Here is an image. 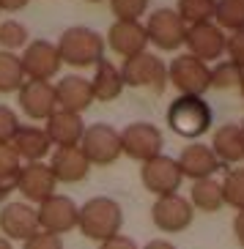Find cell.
I'll return each instance as SVG.
<instances>
[{"label":"cell","mask_w":244,"mask_h":249,"mask_svg":"<svg viewBox=\"0 0 244 249\" xmlns=\"http://www.w3.org/2000/svg\"><path fill=\"white\" fill-rule=\"evenodd\" d=\"M91 3H102V0H91Z\"/></svg>","instance_id":"obj_43"},{"label":"cell","mask_w":244,"mask_h":249,"mask_svg":"<svg viewBox=\"0 0 244 249\" xmlns=\"http://www.w3.org/2000/svg\"><path fill=\"white\" fill-rule=\"evenodd\" d=\"M140 178H143V186H146L148 192H154L156 197L178 195V186H181V181H184L176 159H170V156H165V154L143 161Z\"/></svg>","instance_id":"obj_9"},{"label":"cell","mask_w":244,"mask_h":249,"mask_svg":"<svg viewBox=\"0 0 244 249\" xmlns=\"http://www.w3.org/2000/svg\"><path fill=\"white\" fill-rule=\"evenodd\" d=\"M225 33L217 28L214 22H200V25H189L184 33V44L189 50V55L198 60H217L225 52Z\"/></svg>","instance_id":"obj_13"},{"label":"cell","mask_w":244,"mask_h":249,"mask_svg":"<svg viewBox=\"0 0 244 249\" xmlns=\"http://www.w3.org/2000/svg\"><path fill=\"white\" fill-rule=\"evenodd\" d=\"M80 151L91 164H113L121 156V134L107 124L85 126L80 140Z\"/></svg>","instance_id":"obj_6"},{"label":"cell","mask_w":244,"mask_h":249,"mask_svg":"<svg viewBox=\"0 0 244 249\" xmlns=\"http://www.w3.org/2000/svg\"><path fill=\"white\" fill-rule=\"evenodd\" d=\"M214 8H217V0H178L176 14L189 28V25L211 22L214 19Z\"/></svg>","instance_id":"obj_27"},{"label":"cell","mask_w":244,"mask_h":249,"mask_svg":"<svg viewBox=\"0 0 244 249\" xmlns=\"http://www.w3.org/2000/svg\"><path fill=\"white\" fill-rule=\"evenodd\" d=\"M168 126L187 140H195L208 132L211 126V107L203 96H178L168 110Z\"/></svg>","instance_id":"obj_3"},{"label":"cell","mask_w":244,"mask_h":249,"mask_svg":"<svg viewBox=\"0 0 244 249\" xmlns=\"http://www.w3.org/2000/svg\"><path fill=\"white\" fill-rule=\"evenodd\" d=\"M55 99H58V110L66 112H85L94 102V93H91V82L85 77H77V74H69L55 85Z\"/></svg>","instance_id":"obj_20"},{"label":"cell","mask_w":244,"mask_h":249,"mask_svg":"<svg viewBox=\"0 0 244 249\" xmlns=\"http://www.w3.org/2000/svg\"><path fill=\"white\" fill-rule=\"evenodd\" d=\"M220 186H222V203L236 208V211H244V167L230 170Z\"/></svg>","instance_id":"obj_29"},{"label":"cell","mask_w":244,"mask_h":249,"mask_svg":"<svg viewBox=\"0 0 244 249\" xmlns=\"http://www.w3.org/2000/svg\"><path fill=\"white\" fill-rule=\"evenodd\" d=\"M178 170L184 178H192V181H200V178H211L220 170V159L214 156V151L203 142H192L181 151V156L176 159Z\"/></svg>","instance_id":"obj_17"},{"label":"cell","mask_w":244,"mask_h":249,"mask_svg":"<svg viewBox=\"0 0 244 249\" xmlns=\"http://www.w3.org/2000/svg\"><path fill=\"white\" fill-rule=\"evenodd\" d=\"M189 205L198 208L203 213H214L220 211L222 205V186L214 181V178H200V181H192V189H189Z\"/></svg>","instance_id":"obj_25"},{"label":"cell","mask_w":244,"mask_h":249,"mask_svg":"<svg viewBox=\"0 0 244 249\" xmlns=\"http://www.w3.org/2000/svg\"><path fill=\"white\" fill-rule=\"evenodd\" d=\"M77 203L66 195H52L47 197L44 203H38V230L44 233H52V235H63L69 230L77 227Z\"/></svg>","instance_id":"obj_10"},{"label":"cell","mask_w":244,"mask_h":249,"mask_svg":"<svg viewBox=\"0 0 244 249\" xmlns=\"http://www.w3.org/2000/svg\"><path fill=\"white\" fill-rule=\"evenodd\" d=\"M22 249H63V241H60V235H52V233H44V230H38L22 244Z\"/></svg>","instance_id":"obj_35"},{"label":"cell","mask_w":244,"mask_h":249,"mask_svg":"<svg viewBox=\"0 0 244 249\" xmlns=\"http://www.w3.org/2000/svg\"><path fill=\"white\" fill-rule=\"evenodd\" d=\"M22 63V71L28 80L36 82H50L55 74L60 71V55L58 47L50 44V41H30L25 47V55L19 58Z\"/></svg>","instance_id":"obj_12"},{"label":"cell","mask_w":244,"mask_h":249,"mask_svg":"<svg viewBox=\"0 0 244 249\" xmlns=\"http://www.w3.org/2000/svg\"><path fill=\"white\" fill-rule=\"evenodd\" d=\"M0 44L6 47V52L25 47L28 44V28L22 22H17V19H6L0 25Z\"/></svg>","instance_id":"obj_31"},{"label":"cell","mask_w":244,"mask_h":249,"mask_svg":"<svg viewBox=\"0 0 244 249\" xmlns=\"http://www.w3.org/2000/svg\"><path fill=\"white\" fill-rule=\"evenodd\" d=\"M55 183L58 181L52 176L50 164H44V161H28L17 173V189L22 192L25 200H30V203H44L47 197H52Z\"/></svg>","instance_id":"obj_14"},{"label":"cell","mask_w":244,"mask_h":249,"mask_svg":"<svg viewBox=\"0 0 244 249\" xmlns=\"http://www.w3.org/2000/svg\"><path fill=\"white\" fill-rule=\"evenodd\" d=\"M242 132H244V124H242Z\"/></svg>","instance_id":"obj_44"},{"label":"cell","mask_w":244,"mask_h":249,"mask_svg":"<svg viewBox=\"0 0 244 249\" xmlns=\"http://www.w3.org/2000/svg\"><path fill=\"white\" fill-rule=\"evenodd\" d=\"M143 249H176L170 241H162V238H156V241H151V244H146Z\"/></svg>","instance_id":"obj_40"},{"label":"cell","mask_w":244,"mask_h":249,"mask_svg":"<svg viewBox=\"0 0 244 249\" xmlns=\"http://www.w3.org/2000/svg\"><path fill=\"white\" fill-rule=\"evenodd\" d=\"M99 249H137V244L132 241V238H126V235H113V238H107V241H102V247Z\"/></svg>","instance_id":"obj_37"},{"label":"cell","mask_w":244,"mask_h":249,"mask_svg":"<svg viewBox=\"0 0 244 249\" xmlns=\"http://www.w3.org/2000/svg\"><path fill=\"white\" fill-rule=\"evenodd\" d=\"M151 219H154V225L162 233H181V230H187V227L192 225L195 208L181 195H165V197L154 200Z\"/></svg>","instance_id":"obj_11"},{"label":"cell","mask_w":244,"mask_h":249,"mask_svg":"<svg viewBox=\"0 0 244 249\" xmlns=\"http://www.w3.org/2000/svg\"><path fill=\"white\" fill-rule=\"evenodd\" d=\"M85 132V124L77 112H66V110H55L47 118V129L44 134L50 137L52 145L58 148H77Z\"/></svg>","instance_id":"obj_18"},{"label":"cell","mask_w":244,"mask_h":249,"mask_svg":"<svg viewBox=\"0 0 244 249\" xmlns=\"http://www.w3.org/2000/svg\"><path fill=\"white\" fill-rule=\"evenodd\" d=\"M25 82V71L22 63L14 52L0 50V93H14V90L22 88Z\"/></svg>","instance_id":"obj_26"},{"label":"cell","mask_w":244,"mask_h":249,"mask_svg":"<svg viewBox=\"0 0 244 249\" xmlns=\"http://www.w3.org/2000/svg\"><path fill=\"white\" fill-rule=\"evenodd\" d=\"M11 148L25 161H41L47 156V151L52 148V142L44 134V129H38V126H19L14 140H11Z\"/></svg>","instance_id":"obj_23"},{"label":"cell","mask_w":244,"mask_h":249,"mask_svg":"<svg viewBox=\"0 0 244 249\" xmlns=\"http://www.w3.org/2000/svg\"><path fill=\"white\" fill-rule=\"evenodd\" d=\"M107 44L113 47V52H118L121 58L140 55V52H146V44H148L146 28L140 22H121V19H115L110 25V30H107Z\"/></svg>","instance_id":"obj_19"},{"label":"cell","mask_w":244,"mask_h":249,"mask_svg":"<svg viewBox=\"0 0 244 249\" xmlns=\"http://www.w3.org/2000/svg\"><path fill=\"white\" fill-rule=\"evenodd\" d=\"M50 170H52V176H55V181H60V183H80L82 178L88 176L91 161L85 159L80 145L77 148H58L50 159Z\"/></svg>","instance_id":"obj_21"},{"label":"cell","mask_w":244,"mask_h":249,"mask_svg":"<svg viewBox=\"0 0 244 249\" xmlns=\"http://www.w3.org/2000/svg\"><path fill=\"white\" fill-rule=\"evenodd\" d=\"M88 82H91L94 99H99V102H113V99H118L121 90H124L121 71L113 66L110 60H99L96 71H94V80H88Z\"/></svg>","instance_id":"obj_24"},{"label":"cell","mask_w":244,"mask_h":249,"mask_svg":"<svg viewBox=\"0 0 244 249\" xmlns=\"http://www.w3.org/2000/svg\"><path fill=\"white\" fill-rule=\"evenodd\" d=\"M110 8L121 22H137V17L146 14L148 0H110Z\"/></svg>","instance_id":"obj_32"},{"label":"cell","mask_w":244,"mask_h":249,"mask_svg":"<svg viewBox=\"0 0 244 249\" xmlns=\"http://www.w3.org/2000/svg\"><path fill=\"white\" fill-rule=\"evenodd\" d=\"M17 129H19V118L11 107H3L0 104V145H8L14 140Z\"/></svg>","instance_id":"obj_33"},{"label":"cell","mask_w":244,"mask_h":249,"mask_svg":"<svg viewBox=\"0 0 244 249\" xmlns=\"http://www.w3.org/2000/svg\"><path fill=\"white\" fill-rule=\"evenodd\" d=\"M19 167H22V159L17 156L11 142L8 145H0V178H17Z\"/></svg>","instance_id":"obj_34"},{"label":"cell","mask_w":244,"mask_h":249,"mask_svg":"<svg viewBox=\"0 0 244 249\" xmlns=\"http://www.w3.org/2000/svg\"><path fill=\"white\" fill-rule=\"evenodd\" d=\"M225 52L230 55V63H236L244 71V30H236L233 36L225 38Z\"/></svg>","instance_id":"obj_36"},{"label":"cell","mask_w":244,"mask_h":249,"mask_svg":"<svg viewBox=\"0 0 244 249\" xmlns=\"http://www.w3.org/2000/svg\"><path fill=\"white\" fill-rule=\"evenodd\" d=\"M214 19L220 30H244V0H217Z\"/></svg>","instance_id":"obj_28"},{"label":"cell","mask_w":244,"mask_h":249,"mask_svg":"<svg viewBox=\"0 0 244 249\" xmlns=\"http://www.w3.org/2000/svg\"><path fill=\"white\" fill-rule=\"evenodd\" d=\"M55 47H58L60 63H69L77 69L96 66L99 60H104V38L96 30L82 28V25L63 30V36Z\"/></svg>","instance_id":"obj_2"},{"label":"cell","mask_w":244,"mask_h":249,"mask_svg":"<svg viewBox=\"0 0 244 249\" xmlns=\"http://www.w3.org/2000/svg\"><path fill=\"white\" fill-rule=\"evenodd\" d=\"M239 88H242V96H244V77H242V82H239Z\"/></svg>","instance_id":"obj_42"},{"label":"cell","mask_w":244,"mask_h":249,"mask_svg":"<svg viewBox=\"0 0 244 249\" xmlns=\"http://www.w3.org/2000/svg\"><path fill=\"white\" fill-rule=\"evenodd\" d=\"M19 93V107L28 118L33 121H47L52 112L58 110V99H55V85L50 82H36L28 80L22 82V88L17 90Z\"/></svg>","instance_id":"obj_15"},{"label":"cell","mask_w":244,"mask_h":249,"mask_svg":"<svg viewBox=\"0 0 244 249\" xmlns=\"http://www.w3.org/2000/svg\"><path fill=\"white\" fill-rule=\"evenodd\" d=\"M0 249H14V247H11V241H8V238H3V235H0Z\"/></svg>","instance_id":"obj_41"},{"label":"cell","mask_w":244,"mask_h":249,"mask_svg":"<svg viewBox=\"0 0 244 249\" xmlns=\"http://www.w3.org/2000/svg\"><path fill=\"white\" fill-rule=\"evenodd\" d=\"M0 230L8 241H28L33 233H38V216L28 203H6L0 208Z\"/></svg>","instance_id":"obj_16"},{"label":"cell","mask_w":244,"mask_h":249,"mask_svg":"<svg viewBox=\"0 0 244 249\" xmlns=\"http://www.w3.org/2000/svg\"><path fill=\"white\" fill-rule=\"evenodd\" d=\"M211 151L220 159V164H236V161H244V132L239 124H225L214 132V140H211Z\"/></svg>","instance_id":"obj_22"},{"label":"cell","mask_w":244,"mask_h":249,"mask_svg":"<svg viewBox=\"0 0 244 249\" xmlns=\"http://www.w3.org/2000/svg\"><path fill=\"white\" fill-rule=\"evenodd\" d=\"M168 82L178 90V96H203L211 88V69L189 52L178 55L168 66Z\"/></svg>","instance_id":"obj_5"},{"label":"cell","mask_w":244,"mask_h":249,"mask_svg":"<svg viewBox=\"0 0 244 249\" xmlns=\"http://www.w3.org/2000/svg\"><path fill=\"white\" fill-rule=\"evenodd\" d=\"M143 28H146L148 41L156 44L165 52H176L178 47L184 44L187 25L181 22V17L176 14V8H156L154 14L148 17V22L143 25Z\"/></svg>","instance_id":"obj_7"},{"label":"cell","mask_w":244,"mask_h":249,"mask_svg":"<svg viewBox=\"0 0 244 249\" xmlns=\"http://www.w3.org/2000/svg\"><path fill=\"white\" fill-rule=\"evenodd\" d=\"M233 233H236L239 247L244 249V211H239V213H236V219H233Z\"/></svg>","instance_id":"obj_38"},{"label":"cell","mask_w":244,"mask_h":249,"mask_svg":"<svg viewBox=\"0 0 244 249\" xmlns=\"http://www.w3.org/2000/svg\"><path fill=\"white\" fill-rule=\"evenodd\" d=\"M121 134V154L134 161H148L162 154V132L154 124H129Z\"/></svg>","instance_id":"obj_8"},{"label":"cell","mask_w":244,"mask_h":249,"mask_svg":"<svg viewBox=\"0 0 244 249\" xmlns=\"http://www.w3.org/2000/svg\"><path fill=\"white\" fill-rule=\"evenodd\" d=\"M124 85L132 88H146L151 93H162L168 85V66L162 63V58H156L154 52H140L124 60V66L118 69Z\"/></svg>","instance_id":"obj_4"},{"label":"cell","mask_w":244,"mask_h":249,"mask_svg":"<svg viewBox=\"0 0 244 249\" xmlns=\"http://www.w3.org/2000/svg\"><path fill=\"white\" fill-rule=\"evenodd\" d=\"M124 225V211L113 197H91L88 203L77 211V227L91 241H107L121 233Z\"/></svg>","instance_id":"obj_1"},{"label":"cell","mask_w":244,"mask_h":249,"mask_svg":"<svg viewBox=\"0 0 244 249\" xmlns=\"http://www.w3.org/2000/svg\"><path fill=\"white\" fill-rule=\"evenodd\" d=\"M244 77V71L236 66V63H230V60H220L214 69H211V88H222L228 90L233 85H239Z\"/></svg>","instance_id":"obj_30"},{"label":"cell","mask_w":244,"mask_h":249,"mask_svg":"<svg viewBox=\"0 0 244 249\" xmlns=\"http://www.w3.org/2000/svg\"><path fill=\"white\" fill-rule=\"evenodd\" d=\"M30 0H0V11H19L25 8Z\"/></svg>","instance_id":"obj_39"}]
</instances>
